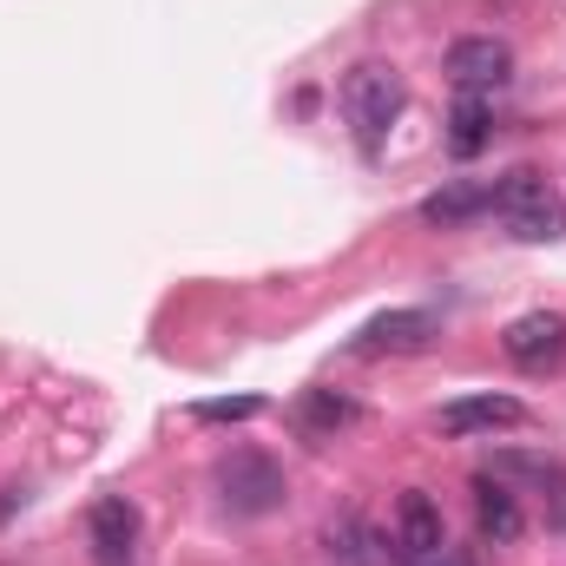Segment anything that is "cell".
Wrapping results in <instances>:
<instances>
[{
    "instance_id": "obj_1",
    "label": "cell",
    "mask_w": 566,
    "mask_h": 566,
    "mask_svg": "<svg viewBox=\"0 0 566 566\" xmlns=\"http://www.w3.org/2000/svg\"><path fill=\"white\" fill-rule=\"evenodd\" d=\"M343 126H349V139L363 145L369 158L382 151L389 139V126L402 119V106H409V86H402V73L396 66H382V60H363V66H349L343 73Z\"/></svg>"
},
{
    "instance_id": "obj_2",
    "label": "cell",
    "mask_w": 566,
    "mask_h": 566,
    "mask_svg": "<svg viewBox=\"0 0 566 566\" xmlns=\"http://www.w3.org/2000/svg\"><path fill=\"white\" fill-rule=\"evenodd\" d=\"M494 218H501L521 244H554L566 231L560 191H554L534 165H514L507 178H494Z\"/></svg>"
},
{
    "instance_id": "obj_3",
    "label": "cell",
    "mask_w": 566,
    "mask_h": 566,
    "mask_svg": "<svg viewBox=\"0 0 566 566\" xmlns=\"http://www.w3.org/2000/svg\"><path fill=\"white\" fill-rule=\"evenodd\" d=\"M283 468L271 454H258V448H231L224 461H218V501H224V514H238V521H264V514H277L283 507Z\"/></svg>"
},
{
    "instance_id": "obj_4",
    "label": "cell",
    "mask_w": 566,
    "mask_h": 566,
    "mask_svg": "<svg viewBox=\"0 0 566 566\" xmlns=\"http://www.w3.org/2000/svg\"><path fill=\"white\" fill-rule=\"evenodd\" d=\"M441 73L454 80V93H494V86H507L514 53H507V40H494V33H461V40L441 53Z\"/></svg>"
},
{
    "instance_id": "obj_5",
    "label": "cell",
    "mask_w": 566,
    "mask_h": 566,
    "mask_svg": "<svg viewBox=\"0 0 566 566\" xmlns=\"http://www.w3.org/2000/svg\"><path fill=\"white\" fill-rule=\"evenodd\" d=\"M441 547H448V534H441V507L428 501L422 488H409V494L396 501V534H389V554H396V566H428Z\"/></svg>"
},
{
    "instance_id": "obj_6",
    "label": "cell",
    "mask_w": 566,
    "mask_h": 566,
    "mask_svg": "<svg viewBox=\"0 0 566 566\" xmlns=\"http://www.w3.org/2000/svg\"><path fill=\"white\" fill-rule=\"evenodd\" d=\"M501 349H507L514 369H547V363H560L566 356V316L560 310H527V316H514V323L501 329Z\"/></svg>"
},
{
    "instance_id": "obj_7",
    "label": "cell",
    "mask_w": 566,
    "mask_h": 566,
    "mask_svg": "<svg viewBox=\"0 0 566 566\" xmlns=\"http://www.w3.org/2000/svg\"><path fill=\"white\" fill-rule=\"evenodd\" d=\"M86 547H93L99 566H126L133 547H139V507H133L126 494L93 501V507H86Z\"/></svg>"
},
{
    "instance_id": "obj_8",
    "label": "cell",
    "mask_w": 566,
    "mask_h": 566,
    "mask_svg": "<svg viewBox=\"0 0 566 566\" xmlns=\"http://www.w3.org/2000/svg\"><path fill=\"white\" fill-rule=\"evenodd\" d=\"M434 316L428 310H382V316H369L363 323V336H356V349L363 356H409V349H428L434 343Z\"/></svg>"
},
{
    "instance_id": "obj_9",
    "label": "cell",
    "mask_w": 566,
    "mask_h": 566,
    "mask_svg": "<svg viewBox=\"0 0 566 566\" xmlns=\"http://www.w3.org/2000/svg\"><path fill=\"white\" fill-rule=\"evenodd\" d=\"M527 422V409L514 402V396H461V402H448L434 428L441 434H454V441H468V434H494V428H521Z\"/></svg>"
},
{
    "instance_id": "obj_10",
    "label": "cell",
    "mask_w": 566,
    "mask_h": 566,
    "mask_svg": "<svg viewBox=\"0 0 566 566\" xmlns=\"http://www.w3.org/2000/svg\"><path fill=\"white\" fill-rule=\"evenodd\" d=\"M474 521H481V534H488L494 547H514V541L527 534L521 494H514L501 474H481V481H474Z\"/></svg>"
},
{
    "instance_id": "obj_11",
    "label": "cell",
    "mask_w": 566,
    "mask_h": 566,
    "mask_svg": "<svg viewBox=\"0 0 566 566\" xmlns=\"http://www.w3.org/2000/svg\"><path fill=\"white\" fill-rule=\"evenodd\" d=\"M474 218H494V185H461L454 178V185L422 198V224H434V231H461Z\"/></svg>"
},
{
    "instance_id": "obj_12",
    "label": "cell",
    "mask_w": 566,
    "mask_h": 566,
    "mask_svg": "<svg viewBox=\"0 0 566 566\" xmlns=\"http://www.w3.org/2000/svg\"><path fill=\"white\" fill-rule=\"evenodd\" d=\"M494 139V106L488 93H454V113H448V151L454 158H481Z\"/></svg>"
},
{
    "instance_id": "obj_13",
    "label": "cell",
    "mask_w": 566,
    "mask_h": 566,
    "mask_svg": "<svg viewBox=\"0 0 566 566\" xmlns=\"http://www.w3.org/2000/svg\"><path fill=\"white\" fill-rule=\"evenodd\" d=\"M329 560L336 566H376V560H389V547H382V534H376L369 521L343 514V521L329 527Z\"/></svg>"
},
{
    "instance_id": "obj_14",
    "label": "cell",
    "mask_w": 566,
    "mask_h": 566,
    "mask_svg": "<svg viewBox=\"0 0 566 566\" xmlns=\"http://www.w3.org/2000/svg\"><path fill=\"white\" fill-rule=\"evenodd\" d=\"M296 422H303V434H336V428L356 422V402L336 396V389H310L303 409H296Z\"/></svg>"
},
{
    "instance_id": "obj_15",
    "label": "cell",
    "mask_w": 566,
    "mask_h": 566,
    "mask_svg": "<svg viewBox=\"0 0 566 566\" xmlns=\"http://www.w3.org/2000/svg\"><path fill=\"white\" fill-rule=\"evenodd\" d=\"M191 416L198 422H251V416H264V402L258 396H231V402H198Z\"/></svg>"
},
{
    "instance_id": "obj_16",
    "label": "cell",
    "mask_w": 566,
    "mask_h": 566,
    "mask_svg": "<svg viewBox=\"0 0 566 566\" xmlns=\"http://www.w3.org/2000/svg\"><path fill=\"white\" fill-rule=\"evenodd\" d=\"M428 566H461V560H441V554H434V560H428Z\"/></svg>"
}]
</instances>
